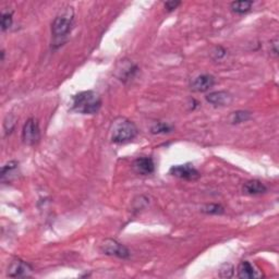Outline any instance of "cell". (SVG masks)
I'll use <instances>...</instances> for the list:
<instances>
[{
    "label": "cell",
    "instance_id": "4fadbf2b",
    "mask_svg": "<svg viewBox=\"0 0 279 279\" xmlns=\"http://www.w3.org/2000/svg\"><path fill=\"white\" fill-rule=\"evenodd\" d=\"M252 5H253V1H247V0H243V1H234L230 4V8L235 13L243 14L249 12V11L251 10Z\"/></svg>",
    "mask_w": 279,
    "mask_h": 279
},
{
    "label": "cell",
    "instance_id": "ba28073f",
    "mask_svg": "<svg viewBox=\"0 0 279 279\" xmlns=\"http://www.w3.org/2000/svg\"><path fill=\"white\" fill-rule=\"evenodd\" d=\"M33 269L22 260H14L8 269L9 277H28Z\"/></svg>",
    "mask_w": 279,
    "mask_h": 279
},
{
    "label": "cell",
    "instance_id": "7a4b0ae2",
    "mask_svg": "<svg viewBox=\"0 0 279 279\" xmlns=\"http://www.w3.org/2000/svg\"><path fill=\"white\" fill-rule=\"evenodd\" d=\"M74 21V12L72 7H68L60 14H58L51 24V34L53 43L60 46L63 38H66L71 32Z\"/></svg>",
    "mask_w": 279,
    "mask_h": 279
},
{
    "label": "cell",
    "instance_id": "52a82bcc",
    "mask_svg": "<svg viewBox=\"0 0 279 279\" xmlns=\"http://www.w3.org/2000/svg\"><path fill=\"white\" fill-rule=\"evenodd\" d=\"M133 169L136 174L142 176L152 175L155 171V163L151 157H139L133 162Z\"/></svg>",
    "mask_w": 279,
    "mask_h": 279
},
{
    "label": "cell",
    "instance_id": "5bb4252c",
    "mask_svg": "<svg viewBox=\"0 0 279 279\" xmlns=\"http://www.w3.org/2000/svg\"><path fill=\"white\" fill-rule=\"evenodd\" d=\"M251 117H252V114L250 111L238 110V111H235L231 114V116L229 117V121L234 124H238V123H242V122L250 120Z\"/></svg>",
    "mask_w": 279,
    "mask_h": 279
},
{
    "label": "cell",
    "instance_id": "6da1fadb",
    "mask_svg": "<svg viewBox=\"0 0 279 279\" xmlns=\"http://www.w3.org/2000/svg\"><path fill=\"white\" fill-rule=\"evenodd\" d=\"M100 107H102V99L94 91H84L75 94L71 103V109L82 115L97 114Z\"/></svg>",
    "mask_w": 279,
    "mask_h": 279
},
{
    "label": "cell",
    "instance_id": "7c38bea8",
    "mask_svg": "<svg viewBox=\"0 0 279 279\" xmlns=\"http://www.w3.org/2000/svg\"><path fill=\"white\" fill-rule=\"evenodd\" d=\"M267 191V187L260 180H250L243 186V192L248 195H260Z\"/></svg>",
    "mask_w": 279,
    "mask_h": 279
},
{
    "label": "cell",
    "instance_id": "d6986e66",
    "mask_svg": "<svg viewBox=\"0 0 279 279\" xmlns=\"http://www.w3.org/2000/svg\"><path fill=\"white\" fill-rule=\"evenodd\" d=\"M14 124H15V118L10 115L7 117V119L4 120V130H5V133H10L12 132V130L14 128Z\"/></svg>",
    "mask_w": 279,
    "mask_h": 279
},
{
    "label": "cell",
    "instance_id": "ffe728a7",
    "mask_svg": "<svg viewBox=\"0 0 279 279\" xmlns=\"http://www.w3.org/2000/svg\"><path fill=\"white\" fill-rule=\"evenodd\" d=\"M180 4H181L180 1H167V2H165V8L170 12V11L176 10Z\"/></svg>",
    "mask_w": 279,
    "mask_h": 279
},
{
    "label": "cell",
    "instance_id": "ac0fdd59",
    "mask_svg": "<svg viewBox=\"0 0 279 279\" xmlns=\"http://www.w3.org/2000/svg\"><path fill=\"white\" fill-rule=\"evenodd\" d=\"M12 25V13H2L1 15V29L4 32Z\"/></svg>",
    "mask_w": 279,
    "mask_h": 279
},
{
    "label": "cell",
    "instance_id": "8fae6325",
    "mask_svg": "<svg viewBox=\"0 0 279 279\" xmlns=\"http://www.w3.org/2000/svg\"><path fill=\"white\" fill-rule=\"evenodd\" d=\"M238 277L243 279H251V278H258L262 277V274L259 271L254 269V266L248 262V261H243L240 263L238 269Z\"/></svg>",
    "mask_w": 279,
    "mask_h": 279
},
{
    "label": "cell",
    "instance_id": "3957f363",
    "mask_svg": "<svg viewBox=\"0 0 279 279\" xmlns=\"http://www.w3.org/2000/svg\"><path fill=\"white\" fill-rule=\"evenodd\" d=\"M136 135H138V128L132 121L126 118H119L112 124L111 141L114 143H127L132 141Z\"/></svg>",
    "mask_w": 279,
    "mask_h": 279
},
{
    "label": "cell",
    "instance_id": "30bf717a",
    "mask_svg": "<svg viewBox=\"0 0 279 279\" xmlns=\"http://www.w3.org/2000/svg\"><path fill=\"white\" fill-rule=\"evenodd\" d=\"M206 100L214 106H228L233 103V96L225 91L213 92L206 96Z\"/></svg>",
    "mask_w": 279,
    "mask_h": 279
},
{
    "label": "cell",
    "instance_id": "5b68a950",
    "mask_svg": "<svg viewBox=\"0 0 279 279\" xmlns=\"http://www.w3.org/2000/svg\"><path fill=\"white\" fill-rule=\"evenodd\" d=\"M169 174L174 177L179 178L183 180H198L201 177V174L193 167L191 164H185V165H176L170 168Z\"/></svg>",
    "mask_w": 279,
    "mask_h": 279
},
{
    "label": "cell",
    "instance_id": "e0dca14e",
    "mask_svg": "<svg viewBox=\"0 0 279 279\" xmlns=\"http://www.w3.org/2000/svg\"><path fill=\"white\" fill-rule=\"evenodd\" d=\"M170 131H171V127L169 126V124L164 123V122H159L152 128V133H154V134L168 133Z\"/></svg>",
    "mask_w": 279,
    "mask_h": 279
},
{
    "label": "cell",
    "instance_id": "9c48e42d",
    "mask_svg": "<svg viewBox=\"0 0 279 279\" xmlns=\"http://www.w3.org/2000/svg\"><path fill=\"white\" fill-rule=\"evenodd\" d=\"M215 85V78L211 74H202L195 78L191 84V88L195 92H207Z\"/></svg>",
    "mask_w": 279,
    "mask_h": 279
},
{
    "label": "cell",
    "instance_id": "9a60e30c",
    "mask_svg": "<svg viewBox=\"0 0 279 279\" xmlns=\"http://www.w3.org/2000/svg\"><path fill=\"white\" fill-rule=\"evenodd\" d=\"M17 166H19V163L15 162V160H12V162H9L8 164H5L4 166H2L1 168V181L4 182L5 178H9L11 176H13L12 174H15V171L17 169Z\"/></svg>",
    "mask_w": 279,
    "mask_h": 279
},
{
    "label": "cell",
    "instance_id": "277c9868",
    "mask_svg": "<svg viewBox=\"0 0 279 279\" xmlns=\"http://www.w3.org/2000/svg\"><path fill=\"white\" fill-rule=\"evenodd\" d=\"M22 140L26 145H35L40 140V129L36 119L29 118L22 130Z\"/></svg>",
    "mask_w": 279,
    "mask_h": 279
},
{
    "label": "cell",
    "instance_id": "8992f818",
    "mask_svg": "<svg viewBox=\"0 0 279 279\" xmlns=\"http://www.w3.org/2000/svg\"><path fill=\"white\" fill-rule=\"evenodd\" d=\"M102 250L107 255H112L120 259H128L130 257V252L128 249L121 243L116 240L107 239L102 245Z\"/></svg>",
    "mask_w": 279,
    "mask_h": 279
},
{
    "label": "cell",
    "instance_id": "2e32d148",
    "mask_svg": "<svg viewBox=\"0 0 279 279\" xmlns=\"http://www.w3.org/2000/svg\"><path fill=\"white\" fill-rule=\"evenodd\" d=\"M202 212L206 214H211V215H222L225 213V209L219 204H209L203 207Z\"/></svg>",
    "mask_w": 279,
    "mask_h": 279
}]
</instances>
